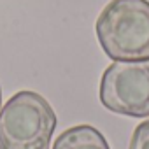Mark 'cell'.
I'll use <instances>...</instances> for the list:
<instances>
[{
    "instance_id": "6da1fadb",
    "label": "cell",
    "mask_w": 149,
    "mask_h": 149,
    "mask_svg": "<svg viewBox=\"0 0 149 149\" xmlns=\"http://www.w3.org/2000/svg\"><path fill=\"white\" fill-rule=\"evenodd\" d=\"M104 53L114 61L149 60V2L112 0L95 23Z\"/></svg>"
},
{
    "instance_id": "7a4b0ae2",
    "label": "cell",
    "mask_w": 149,
    "mask_h": 149,
    "mask_svg": "<svg viewBox=\"0 0 149 149\" xmlns=\"http://www.w3.org/2000/svg\"><path fill=\"white\" fill-rule=\"evenodd\" d=\"M58 118L35 91H18L0 111V149H49Z\"/></svg>"
},
{
    "instance_id": "3957f363",
    "label": "cell",
    "mask_w": 149,
    "mask_h": 149,
    "mask_svg": "<svg viewBox=\"0 0 149 149\" xmlns=\"http://www.w3.org/2000/svg\"><path fill=\"white\" fill-rule=\"evenodd\" d=\"M100 102L105 109L130 116H149V60L114 61L100 81Z\"/></svg>"
},
{
    "instance_id": "277c9868",
    "label": "cell",
    "mask_w": 149,
    "mask_h": 149,
    "mask_svg": "<svg viewBox=\"0 0 149 149\" xmlns=\"http://www.w3.org/2000/svg\"><path fill=\"white\" fill-rule=\"evenodd\" d=\"M53 149H111L105 137L91 125L67 128L56 137Z\"/></svg>"
},
{
    "instance_id": "5b68a950",
    "label": "cell",
    "mask_w": 149,
    "mask_h": 149,
    "mask_svg": "<svg viewBox=\"0 0 149 149\" xmlns=\"http://www.w3.org/2000/svg\"><path fill=\"white\" fill-rule=\"evenodd\" d=\"M128 149H149V119L140 123L133 130Z\"/></svg>"
},
{
    "instance_id": "8992f818",
    "label": "cell",
    "mask_w": 149,
    "mask_h": 149,
    "mask_svg": "<svg viewBox=\"0 0 149 149\" xmlns=\"http://www.w3.org/2000/svg\"><path fill=\"white\" fill-rule=\"evenodd\" d=\"M0 104H2V90H0Z\"/></svg>"
}]
</instances>
